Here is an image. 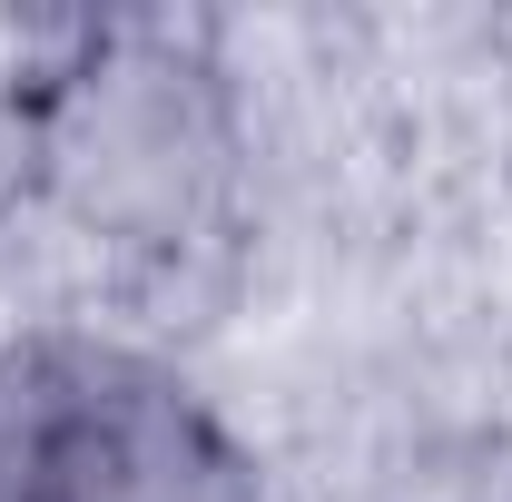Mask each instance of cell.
I'll use <instances>...</instances> for the list:
<instances>
[{"label":"cell","mask_w":512,"mask_h":502,"mask_svg":"<svg viewBox=\"0 0 512 502\" xmlns=\"http://www.w3.org/2000/svg\"><path fill=\"white\" fill-rule=\"evenodd\" d=\"M0 502H266V473L168 355L30 325L0 345Z\"/></svg>","instance_id":"2"},{"label":"cell","mask_w":512,"mask_h":502,"mask_svg":"<svg viewBox=\"0 0 512 502\" xmlns=\"http://www.w3.org/2000/svg\"><path fill=\"white\" fill-rule=\"evenodd\" d=\"M20 188L119 276H188L247 197L237 79L178 20H89L10 99Z\"/></svg>","instance_id":"1"}]
</instances>
